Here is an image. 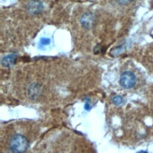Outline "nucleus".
Masks as SVG:
<instances>
[{"mask_svg": "<svg viewBox=\"0 0 153 153\" xmlns=\"http://www.w3.org/2000/svg\"><path fill=\"white\" fill-rule=\"evenodd\" d=\"M136 153H148L147 151H143V150H142V151H138V152H137Z\"/></svg>", "mask_w": 153, "mask_h": 153, "instance_id": "nucleus-11", "label": "nucleus"}, {"mask_svg": "<svg viewBox=\"0 0 153 153\" xmlns=\"http://www.w3.org/2000/svg\"><path fill=\"white\" fill-rule=\"evenodd\" d=\"M118 4L121 5H126L128 4L131 0H116Z\"/></svg>", "mask_w": 153, "mask_h": 153, "instance_id": "nucleus-9", "label": "nucleus"}, {"mask_svg": "<svg viewBox=\"0 0 153 153\" xmlns=\"http://www.w3.org/2000/svg\"><path fill=\"white\" fill-rule=\"evenodd\" d=\"M80 21L84 27L85 29H90L93 24L94 16L93 14L90 12L85 13L81 16Z\"/></svg>", "mask_w": 153, "mask_h": 153, "instance_id": "nucleus-4", "label": "nucleus"}, {"mask_svg": "<svg viewBox=\"0 0 153 153\" xmlns=\"http://www.w3.org/2000/svg\"><path fill=\"white\" fill-rule=\"evenodd\" d=\"M10 150L23 153L29 148V142L27 139L23 135L17 134L13 136L10 140Z\"/></svg>", "mask_w": 153, "mask_h": 153, "instance_id": "nucleus-1", "label": "nucleus"}, {"mask_svg": "<svg viewBox=\"0 0 153 153\" xmlns=\"http://www.w3.org/2000/svg\"><path fill=\"white\" fill-rule=\"evenodd\" d=\"M50 42H51V40L48 38H45V37H44V38H41L40 39V44L42 45H48L50 44Z\"/></svg>", "mask_w": 153, "mask_h": 153, "instance_id": "nucleus-8", "label": "nucleus"}, {"mask_svg": "<svg viewBox=\"0 0 153 153\" xmlns=\"http://www.w3.org/2000/svg\"><path fill=\"white\" fill-rule=\"evenodd\" d=\"M44 7L42 3L37 0H32L27 5V10L28 12L32 14H36L39 13L43 9Z\"/></svg>", "mask_w": 153, "mask_h": 153, "instance_id": "nucleus-3", "label": "nucleus"}, {"mask_svg": "<svg viewBox=\"0 0 153 153\" xmlns=\"http://www.w3.org/2000/svg\"><path fill=\"white\" fill-rule=\"evenodd\" d=\"M8 153H19V152H16V151H14L11 150V151H10V152H9Z\"/></svg>", "mask_w": 153, "mask_h": 153, "instance_id": "nucleus-12", "label": "nucleus"}, {"mask_svg": "<svg viewBox=\"0 0 153 153\" xmlns=\"http://www.w3.org/2000/svg\"><path fill=\"white\" fill-rule=\"evenodd\" d=\"M17 59V56L16 54H11L5 56L2 59V65L5 67H11L16 62Z\"/></svg>", "mask_w": 153, "mask_h": 153, "instance_id": "nucleus-5", "label": "nucleus"}, {"mask_svg": "<svg viewBox=\"0 0 153 153\" xmlns=\"http://www.w3.org/2000/svg\"><path fill=\"white\" fill-rule=\"evenodd\" d=\"M112 102L116 105H120L123 103V99L120 96H115L112 98Z\"/></svg>", "mask_w": 153, "mask_h": 153, "instance_id": "nucleus-7", "label": "nucleus"}, {"mask_svg": "<svg viewBox=\"0 0 153 153\" xmlns=\"http://www.w3.org/2000/svg\"><path fill=\"white\" fill-rule=\"evenodd\" d=\"M136 77L135 75L130 71H126L123 72L120 79V82L121 85L125 88H131L136 84Z\"/></svg>", "mask_w": 153, "mask_h": 153, "instance_id": "nucleus-2", "label": "nucleus"}, {"mask_svg": "<svg viewBox=\"0 0 153 153\" xmlns=\"http://www.w3.org/2000/svg\"><path fill=\"white\" fill-rule=\"evenodd\" d=\"M40 91L41 90L39 85H38L36 84H33L30 86L28 90L29 95L32 99H34L38 96V95L39 94Z\"/></svg>", "mask_w": 153, "mask_h": 153, "instance_id": "nucleus-6", "label": "nucleus"}, {"mask_svg": "<svg viewBox=\"0 0 153 153\" xmlns=\"http://www.w3.org/2000/svg\"><path fill=\"white\" fill-rule=\"evenodd\" d=\"M90 104H89L88 102L86 103L85 105V109H87V110H88V109H90Z\"/></svg>", "mask_w": 153, "mask_h": 153, "instance_id": "nucleus-10", "label": "nucleus"}]
</instances>
